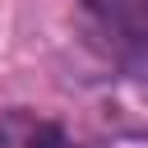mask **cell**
Listing matches in <instances>:
<instances>
[{"instance_id":"cell-1","label":"cell","mask_w":148,"mask_h":148,"mask_svg":"<svg viewBox=\"0 0 148 148\" xmlns=\"http://www.w3.org/2000/svg\"><path fill=\"white\" fill-rule=\"evenodd\" d=\"M32 148H74V143H69L60 130H51V125H46V130H37V134H32Z\"/></svg>"}]
</instances>
